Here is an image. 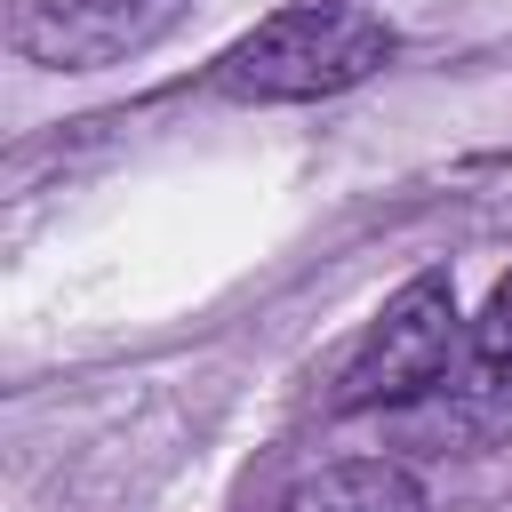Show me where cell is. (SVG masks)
Wrapping results in <instances>:
<instances>
[{"label":"cell","instance_id":"obj_1","mask_svg":"<svg viewBox=\"0 0 512 512\" xmlns=\"http://www.w3.org/2000/svg\"><path fill=\"white\" fill-rule=\"evenodd\" d=\"M392 56V24L360 0H304L264 16L248 40H232L216 56V88L240 104H320L360 88L376 64Z\"/></svg>","mask_w":512,"mask_h":512},{"label":"cell","instance_id":"obj_2","mask_svg":"<svg viewBox=\"0 0 512 512\" xmlns=\"http://www.w3.org/2000/svg\"><path fill=\"white\" fill-rule=\"evenodd\" d=\"M456 280L432 264L416 280H400L384 296V312L368 320V336L352 344L344 376H336V408L360 416V408H400L416 392H432L456 360Z\"/></svg>","mask_w":512,"mask_h":512},{"label":"cell","instance_id":"obj_3","mask_svg":"<svg viewBox=\"0 0 512 512\" xmlns=\"http://www.w3.org/2000/svg\"><path fill=\"white\" fill-rule=\"evenodd\" d=\"M176 16H184V0H16L8 40H16V56L48 64V72H104V64H128L136 48H152Z\"/></svg>","mask_w":512,"mask_h":512},{"label":"cell","instance_id":"obj_4","mask_svg":"<svg viewBox=\"0 0 512 512\" xmlns=\"http://www.w3.org/2000/svg\"><path fill=\"white\" fill-rule=\"evenodd\" d=\"M280 512H424V480L392 456H352L280 496Z\"/></svg>","mask_w":512,"mask_h":512},{"label":"cell","instance_id":"obj_5","mask_svg":"<svg viewBox=\"0 0 512 512\" xmlns=\"http://www.w3.org/2000/svg\"><path fill=\"white\" fill-rule=\"evenodd\" d=\"M472 352H480V368H512V272L496 280L488 312L472 320Z\"/></svg>","mask_w":512,"mask_h":512}]
</instances>
